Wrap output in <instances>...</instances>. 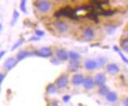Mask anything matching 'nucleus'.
<instances>
[{
	"label": "nucleus",
	"instance_id": "1",
	"mask_svg": "<svg viewBox=\"0 0 128 106\" xmlns=\"http://www.w3.org/2000/svg\"><path fill=\"white\" fill-rule=\"evenodd\" d=\"M77 13L78 12L75 9L70 7V6H66L60 8L54 13V17L57 18L60 17H66L72 20H79V17L77 15Z\"/></svg>",
	"mask_w": 128,
	"mask_h": 106
},
{
	"label": "nucleus",
	"instance_id": "2",
	"mask_svg": "<svg viewBox=\"0 0 128 106\" xmlns=\"http://www.w3.org/2000/svg\"><path fill=\"white\" fill-rule=\"evenodd\" d=\"M36 8L42 13H46L48 12L51 10L52 5L50 2L48 0H39L35 4Z\"/></svg>",
	"mask_w": 128,
	"mask_h": 106
},
{
	"label": "nucleus",
	"instance_id": "3",
	"mask_svg": "<svg viewBox=\"0 0 128 106\" xmlns=\"http://www.w3.org/2000/svg\"><path fill=\"white\" fill-rule=\"evenodd\" d=\"M32 54L37 55L38 56H40V57L47 58V57H50L52 56V51L50 48H48V47H43L38 51L32 52Z\"/></svg>",
	"mask_w": 128,
	"mask_h": 106
},
{
	"label": "nucleus",
	"instance_id": "4",
	"mask_svg": "<svg viewBox=\"0 0 128 106\" xmlns=\"http://www.w3.org/2000/svg\"><path fill=\"white\" fill-rule=\"evenodd\" d=\"M68 83V76L66 74L60 75L56 81V84L58 88H64Z\"/></svg>",
	"mask_w": 128,
	"mask_h": 106
},
{
	"label": "nucleus",
	"instance_id": "5",
	"mask_svg": "<svg viewBox=\"0 0 128 106\" xmlns=\"http://www.w3.org/2000/svg\"><path fill=\"white\" fill-rule=\"evenodd\" d=\"M94 35H95V32L93 30V28H92L90 27L86 28L82 32L83 37H84V39L87 41H90V40H92L93 37H94Z\"/></svg>",
	"mask_w": 128,
	"mask_h": 106
},
{
	"label": "nucleus",
	"instance_id": "6",
	"mask_svg": "<svg viewBox=\"0 0 128 106\" xmlns=\"http://www.w3.org/2000/svg\"><path fill=\"white\" fill-rule=\"evenodd\" d=\"M54 26L60 32H65L68 30V26L66 22L62 21H56L54 22Z\"/></svg>",
	"mask_w": 128,
	"mask_h": 106
},
{
	"label": "nucleus",
	"instance_id": "7",
	"mask_svg": "<svg viewBox=\"0 0 128 106\" xmlns=\"http://www.w3.org/2000/svg\"><path fill=\"white\" fill-rule=\"evenodd\" d=\"M99 11L98 10H90V11H88V13L85 15V17L86 18L88 19H91L94 22L98 23L99 22V19H98V16H99Z\"/></svg>",
	"mask_w": 128,
	"mask_h": 106
},
{
	"label": "nucleus",
	"instance_id": "8",
	"mask_svg": "<svg viewBox=\"0 0 128 106\" xmlns=\"http://www.w3.org/2000/svg\"><path fill=\"white\" fill-rule=\"evenodd\" d=\"M18 60L14 59V58H13V57L8 58L4 64V67L7 70H11L14 66H15V65L18 64Z\"/></svg>",
	"mask_w": 128,
	"mask_h": 106
},
{
	"label": "nucleus",
	"instance_id": "9",
	"mask_svg": "<svg viewBox=\"0 0 128 106\" xmlns=\"http://www.w3.org/2000/svg\"><path fill=\"white\" fill-rule=\"evenodd\" d=\"M94 81H95V84L100 87V86H103L104 85L106 82V77L104 74H101V73L97 74L95 76Z\"/></svg>",
	"mask_w": 128,
	"mask_h": 106
},
{
	"label": "nucleus",
	"instance_id": "10",
	"mask_svg": "<svg viewBox=\"0 0 128 106\" xmlns=\"http://www.w3.org/2000/svg\"><path fill=\"white\" fill-rule=\"evenodd\" d=\"M85 78L82 74H76L72 78V83L75 86H80L84 82Z\"/></svg>",
	"mask_w": 128,
	"mask_h": 106
},
{
	"label": "nucleus",
	"instance_id": "11",
	"mask_svg": "<svg viewBox=\"0 0 128 106\" xmlns=\"http://www.w3.org/2000/svg\"><path fill=\"white\" fill-rule=\"evenodd\" d=\"M106 70L111 74H116L120 72V67L116 64H109L107 65Z\"/></svg>",
	"mask_w": 128,
	"mask_h": 106
},
{
	"label": "nucleus",
	"instance_id": "12",
	"mask_svg": "<svg viewBox=\"0 0 128 106\" xmlns=\"http://www.w3.org/2000/svg\"><path fill=\"white\" fill-rule=\"evenodd\" d=\"M94 84H95V81L91 77H86V78H85L84 82H83V86H84L85 89L88 90H92L94 87Z\"/></svg>",
	"mask_w": 128,
	"mask_h": 106
},
{
	"label": "nucleus",
	"instance_id": "13",
	"mask_svg": "<svg viewBox=\"0 0 128 106\" xmlns=\"http://www.w3.org/2000/svg\"><path fill=\"white\" fill-rule=\"evenodd\" d=\"M56 56L61 61H66L69 58V53L64 49H58L56 52Z\"/></svg>",
	"mask_w": 128,
	"mask_h": 106
},
{
	"label": "nucleus",
	"instance_id": "14",
	"mask_svg": "<svg viewBox=\"0 0 128 106\" xmlns=\"http://www.w3.org/2000/svg\"><path fill=\"white\" fill-rule=\"evenodd\" d=\"M85 67L88 70H93L97 67V62L92 60H88L85 61Z\"/></svg>",
	"mask_w": 128,
	"mask_h": 106
},
{
	"label": "nucleus",
	"instance_id": "15",
	"mask_svg": "<svg viewBox=\"0 0 128 106\" xmlns=\"http://www.w3.org/2000/svg\"><path fill=\"white\" fill-rule=\"evenodd\" d=\"M79 62L78 61H73L71 60L70 62H69V65H68V70H70V72H74L77 71L79 68Z\"/></svg>",
	"mask_w": 128,
	"mask_h": 106
},
{
	"label": "nucleus",
	"instance_id": "16",
	"mask_svg": "<svg viewBox=\"0 0 128 106\" xmlns=\"http://www.w3.org/2000/svg\"><path fill=\"white\" fill-rule=\"evenodd\" d=\"M30 55H32V53L29 52L28 51H20L17 54V60H18V62H19L24 59H26V57H28Z\"/></svg>",
	"mask_w": 128,
	"mask_h": 106
},
{
	"label": "nucleus",
	"instance_id": "17",
	"mask_svg": "<svg viewBox=\"0 0 128 106\" xmlns=\"http://www.w3.org/2000/svg\"><path fill=\"white\" fill-rule=\"evenodd\" d=\"M106 99L109 102H116L118 99V95L116 92H108L106 95Z\"/></svg>",
	"mask_w": 128,
	"mask_h": 106
},
{
	"label": "nucleus",
	"instance_id": "18",
	"mask_svg": "<svg viewBox=\"0 0 128 106\" xmlns=\"http://www.w3.org/2000/svg\"><path fill=\"white\" fill-rule=\"evenodd\" d=\"M116 10H104L103 9L102 10L99 11V14L101 16H105V17H110L116 14Z\"/></svg>",
	"mask_w": 128,
	"mask_h": 106
},
{
	"label": "nucleus",
	"instance_id": "19",
	"mask_svg": "<svg viewBox=\"0 0 128 106\" xmlns=\"http://www.w3.org/2000/svg\"><path fill=\"white\" fill-rule=\"evenodd\" d=\"M69 58L73 60V61H78V60L80 59L81 56L79 54H78L77 52H73V51H70V52H69Z\"/></svg>",
	"mask_w": 128,
	"mask_h": 106
},
{
	"label": "nucleus",
	"instance_id": "20",
	"mask_svg": "<svg viewBox=\"0 0 128 106\" xmlns=\"http://www.w3.org/2000/svg\"><path fill=\"white\" fill-rule=\"evenodd\" d=\"M56 91H57V87L56 86L55 84L50 83L47 86V92H48V94H55Z\"/></svg>",
	"mask_w": 128,
	"mask_h": 106
},
{
	"label": "nucleus",
	"instance_id": "21",
	"mask_svg": "<svg viewBox=\"0 0 128 106\" xmlns=\"http://www.w3.org/2000/svg\"><path fill=\"white\" fill-rule=\"evenodd\" d=\"M114 49H115V51H116V52H118V54H119V55H120V56L121 57L122 60L124 61V62H126V64H128V59H127V58H126L124 54H122V52L120 50L119 48H118L117 46H114Z\"/></svg>",
	"mask_w": 128,
	"mask_h": 106
},
{
	"label": "nucleus",
	"instance_id": "22",
	"mask_svg": "<svg viewBox=\"0 0 128 106\" xmlns=\"http://www.w3.org/2000/svg\"><path fill=\"white\" fill-rule=\"evenodd\" d=\"M109 92V89L108 88V86H100V89H99V94L101 95H107V94Z\"/></svg>",
	"mask_w": 128,
	"mask_h": 106
},
{
	"label": "nucleus",
	"instance_id": "23",
	"mask_svg": "<svg viewBox=\"0 0 128 106\" xmlns=\"http://www.w3.org/2000/svg\"><path fill=\"white\" fill-rule=\"evenodd\" d=\"M24 42V38H20V39H19V40L15 43V44H14V46L12 47V51H14L16 48H18L19 46H21Z\"/></svg>",
	"mask_w": 128,
	"mask_h": 106
},
{
	"label": "nucleus",
	"instance_id": "24",
	"mask_svg": "<svg viewBox=\"0 0 128 106\" xmlns=\"http://www.w3.org/2000/svg\"><path fill=\"white\" fill-rule=\"evenodd\" d=\"M20 9L24 13L27 14V9H26V0H21V3H20Z\"/></svg>",
	"mask_w": 128,
	"mask_h": 106
},
{
	"label": "nucleus",
	"instance_id": "25",
	"mask_svg": "<svg viewBox=\"0 0 128 106\" xmlns=\"http://www.w3.org/2000/svg\"><path fill=\"white\" fill-rule=\"evenodd\" d=\"M106 61H107V59H106V58H104V57L98 58V60H97V66H99V67L103 66L105 64Z\"/></svg>",
	"mask_w": 128,
	"mask_h": 106
},
{
	"label": "nucleus",
	"instance_id": "26",
	"mask_svg": "<svg viewBox=\"0 0 128 106\" xmlns=\"http://www.w3.org/2000/svg\"><path fill=\"white\" fill-rule=\"evenodd\" d=\"M18 17H19V13L17 10H14L13 13V18H12V22H11L12 26H14V24H15V22H17Z\"/></svg>",
	"mask_w": 128,
	"mask_h": 106
},
{
	"label": "nucleus",
	"instance_id": "27",
	"mask_svg": "<svg viewBox=\"0 0 128 106\" xmlns=\"http://www.w3.org/2000/svg\"><path fill=\"white\" fill-rule=\"evenodd\" d=\"M121 48H122V49L124 50V52L128 53V39L125 40H124V41L122 42Z\"/></svg>",
	"mask_w": 128,
	"mask_h": 106
},
{
	"label": "nucleus",
	"instance_id": "28",
	"mask_svg": "<svg viewBox=\"0 0 128 106\" xmlns=\"http://www.w3.org/2000/svg\"><path fill=\"white\" fill-rule=\"evenodd\" d=\"M35 33H36V35L38 36V37H40V36H44V31H42V30H36V31H35Z\"/></svg>",
	"mask_w": 128,
	"mask_h": 106
},
{
	"label": "nucleus",
	"instance_id": "29",
	"mask_svg": "<svg viewBox=\"0 0 128 106\" xmlns=\"http://www.w3.org/2000/svg\"><path fill=\"white\" fill-rule=\"evenodd\" d=\"M116 30V26H109L108 28H107V32L109 33V34H111V33L114 32Z\"/></svg>",
	"mask_w": 128,
	"mask_h": 106
},
{
	"label": "nucleus",
	"instance_id": "30",
	"mask_svg": "<svg viewBox=\"0 0 128 106\" xmlns=\"http://www.w3.org/2000/svg\"><path fill=\"white\" fill-rule=\"evenodd\" d=\"M70 96H67V95L64 96L63 98H62V100H63V102H68L69 100H70Z\"/></svg>",
	"mask_w": 128,
	"mask_h": 106
},
{
	"label": "nucleus",
	"instance_id": "31",
	"mask_svg": "<svg viewBox=\"0 0 128 106\" xmlns=\"http://www.w3.org/2000/svg\"><path fill=\"white\" fill-rule=\"evenodd\" d=\"M5 78V74H0V82L2 83V82H3V79Z\"/></svg>",
	"mask_w": 128,
	"mask_h": 106
},
{
	"label": "nucleus",
	"instance_id": "32",
	"mask_svg": "<svg viewBox=\"0 0 128 106\" xmlns=\"http://www.w3.org/2000/svg\"><path fill=\"white\" fill-rule=\"evenodd\" d=\"M40 40V37H32L28 40L32 41V40Z\"/></svg>",
	"mask_w": 128,
	"mask_h": 106
},
{
	"label": "nucleus",
	"instance_id": "33",
	"mask_svg": "<svg viewBox=\"0 0 128 106\" xmlns=\"http://www.w3.org/2000/svg\"><path fill=\"white\" fill-rule=\"evenodd\" d=\"M3 55H5V52L4 51H2L1 52V54H0V58H1V59L3 57Z\"/></svg>",
	"mask_w": 128,
	"mask_h": 106
},
{
	"label": "nucleus",
	"instance_id": "34",
	"mask_svg": "<svg viewBox=\"0 0 128 106\" xmlns=\"http://www.w3.org/2000/svg\"><path fill=\"white\" fill-rule=\"evenodd\" d=\"M124 105L125 106H128V98H126L124 102Z\"/></svg>",
	"mask_w": 128,
	"mask_h": 106
},
{
	"label": "nucleus",
	"instance_id": "35",
	"mask_svg": "<svg viewBox=\"0 0 128 106\" xmlns=\"http://www.w3.org/2000/svg\"><path fill=\"white\" fill-rule=\"evenodd\" d=\"M0 26H1V31H2V24L1 23V25H0Z\"/></svg>",
	"mask_w": 128,
	"mask_h": 106
}]
</instances>
